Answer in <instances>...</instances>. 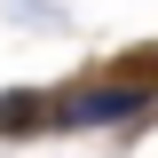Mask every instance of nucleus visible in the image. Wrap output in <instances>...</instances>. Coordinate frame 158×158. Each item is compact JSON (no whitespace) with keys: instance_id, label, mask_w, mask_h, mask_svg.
<instances>
[{"instance_id":"obj_2","label":"nucleus","mask_w":158,"mask_h":158,"mask_svg":"<svg viewBox=\"0 0 158 158\" xmlns=\"http://www.w3.org/2000/svg\"><path fill=\"white\" fill-rule=\"evenodd\" d=\"M48 111H56V95H48V87H8V95H0V142L40 135V127H48Z\"/></svg>"},{"instance_id":"obj_3","label":"nucleus","mask_w":158,"mask_h":158,"mask_svg":"<svg viewBox=\"0 0 158 158\" xmlns=\"http://www.w3.org/2000/svg\"><path fill=\"white\" fill-rule=\"evenodd\" d=\"M16 24H63V8H56V0H24Z\"/></svg>"},{"instance_id":"obj_1","label":"nucleus","mask_w":158,"mask_h":158,"mask_svg":"<svg viewBox=\"0 0 158 158\" xmlns=\"http://www.w3.org/2000/svg\"><path fill=\"white\" fill-rule=\"evenodd\" d=\"M142 111H150V87H135V79H79L71 95H56L48 127L56 135H95V127H135Z\"/></svg>"}]
</instances>
